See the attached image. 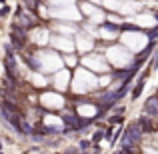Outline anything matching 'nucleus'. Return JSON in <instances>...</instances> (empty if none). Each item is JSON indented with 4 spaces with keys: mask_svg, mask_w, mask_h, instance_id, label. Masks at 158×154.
I'll use <instances>...</instances> for the list:
<instances>
[{
    "mask_svg": "<svg viewBox=\"0 0 158 154\" xmlns=\"http://www.w3.org/2000/svg\"><path fill=\"white\" fill-rule=\"evenodd\" d=\"M140 140H142V126H140V122H134L124 130L122 140H120V144H122L120 150L122 152H136L134 144H140Z\"/></svg>",
    "mask_w": 158,
    "mask_h": 154,
    "instance_id": "1",
    "label": "nucleus"
},
{
    "mask_svg": "<svg viewBox=\"0 0 158 154\" xmlns=\"http://www.w3.org/2000/svg\"><path fill=\"white\" fill-rule=\"evenodd\" d=\"M144 114L158 120V94L156 96H150L146 100V104H144Z\"/></svg>",
    "mask_w": 158,
    "mask_h": 154,
    "instance_id": "2",
    "label": "nucleus"
},
{
    "mask_svg": "<svg viewBox=\"0 0 158 154\" xmlns=\"http://www.w3.org/2000/svg\"><path fill=\"white\" fill-rule=\"evenodd\" d=\"M4 66H6V72L10 76V80L16 78V60H14V54L6 52V58H4Z\"/></svg>",
    "mask_w": 158,
    "mask_h": 154,
    "instance_id": "3",
    "label": "nucleus"
},
{
    "mask_svg": "<svg viewBox=\"0 0 158 154\" xmlns=\"http://www.w3.org/2000/svg\"><path fill=\"white\" fill-rule=\"evenodd\" d=\"M146 76H148V72H142V76L138 78V82H136V86L132 88V98H138L140 94H142V90H144V84H146Z\"/></svg>",
    "mask_w": 158,
    "mask_h": 154,
    "instance_id": "4",
    "label": "nucleus"
},
{
    "mask_svg": "<svg viewBox=\"0 0 158 154\" xmlns=\"http://www.w3.org/2000/svg\"><path fill=\"white\" fill-rule=\"evenodd\" d=\"M10 44H12L14 50H22V48H24V38L18 36L16 32H12V34H10Z\"/></svg>",
    "mask_w": 158,
    "mask_h": 154,
    "instance_id": "5",
    "label": "nucleus"
},
{
    "mask_svg": "<svg viewBox=\"0 0 158 154\" xmlns=\"http://www.w3.org/2000/svg\"><path fill=\"white\" fill-rule=\"evenodd\" d=\"M24 6H26L30 12H36L38 6H40V0H24Z\"/></svg>",
    "mask_w": 158,
    "mask_h": 154,
    "instance_id": "6",
    "label": "nucleus"
},
{
    "mask_svg": "<svg viewBox=\"0 0 158 154\" xmlns=\"http://www.w3.org/2000/svg\"><path fill=\"white\" fill-rule=\"evenodd\" d=\"M26 62H28V66H30L32 70H36V72H40V62L36 60V58H32V56H26Z\"/></svg>",
    "mask_w": 158,
    "mask_h": 154,
    "instance_id": "7",
    "label": "nucleus"
},
{
    "mask_svg": "<svg viewBox=\"0 0 158 154\" xmlns=\"http://www.w3.org/2000/svg\"><path fill=\"white\" fill-rule=\"evenodd\" d=\"M102 138H104V130H96V132L92 134V140H90V142H92L94 146H98V142H100Z\"/></svg>",
    "mask_w": 158,
    "mask_h": 154,
    "instance_id": "8",
    "label": "nucleus"
},
{
    "mask_svg": "<svg viewBox=\"0 0 158 154\" xmlns=\"http://www.w3.org/2000/svg\"><path fill=\"white\" fill-rule=\"evenodd\" d=\"M90 146H92V142H90V140H80V142H78V148H80L82 152H86Z\"/></svg>",
    "mask_w": 158,
    "mask_h": 154,
    "instance_id": "9",
    "label": "nucleus"
},
{
    "mask_svg": "<svg viewBox=\"0 0 158 154\" xmlns=\"http://www.w3.org/2000/svg\"><path fill=\"white\" fill-rule=\"evenodd\" d=\"M8 14H10V8L2 4V8H0V16H8Z\"/></svg>",
    "mask_w": 158,
    "mask_h": 154,
    "instance_id": "10",
    "label": "nucleus"
},
{
    "mask_svg": "<svg viewBox=\"0 0 158 154\" xmlns=\"http://www.w3.org/2000/svg\"><path fill=\"white\" fill-rule=\"evenodd\" d=\"M78 150H80V148H72V146L66 148V152H68V154H74V152H78Z\"/></svg>",
    "mask_w": 158,
    "mask_h": 154,
    "instance_id": "11",
    "label": "nucleus"
},
{
    "mask_svg": "<svg viewBox=\"0 0 158 154\" xmlns=\"http://www.w3.org/2000/svg\"><path fill=\"white\" fill-rule=\"evenodd\" d=\"M154 66H158V56H156V62H154Z\"/></svg>",
    "mask_w": 158,
    "mask_h": 154,
    "instance_id": "12",
    "label": "nucleus"
},
{
    "mask_svg": "<svg viewBox=\"0 0 158 154\" xmlns=\"http://www.w3.org/2000/svg\"><path fill=\"white\" fill-rule=\"evenodd\" d=\"M0 150H2V140H0Z\"/></svg>",
    "mask_w": 158,
    "mask_h": 154,
    "instance_id": "13",
    "label": "nucleus"
},
{
    "mask_svg": "<svg viewBox=\"0 0 158 154\" xmlns=\"http://www.w3.org/2000/svg\"><path fill=\"white\" fill-rule=\"evenodd\" d=\"M4 2H6V0H0V4H4Z\"/></svg>",
    "mask_w": 158,
    "mask_h": 154,
    "instance_id": "14",
    "label": "nucleus"
}]
</instances>
